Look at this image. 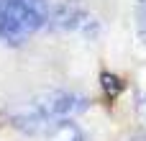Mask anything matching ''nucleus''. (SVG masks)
<instances>
[{"instance_id": "1", "label": "nucleus", "mask_w": 146, "mask_h": 141, "mask_svg": "<svg viewBox=\"0 0 146 141\" xmlns=\"http://www.w3.org/2000/svg\"><path fill=\"white\" fill-rule=\"evenodd\" d=\"M87 105H90V100L85 95L67 92V90H46L21 105H15L10 110V123L18 131L36 136V134L49 131L56 121L72 118L77 113L87 110Z\"/></svg>"}, {"instance_id": "2", "label": "nucleus", "mask_w": 146, "mask_h": 141, "mask_svg": "<svg viewBox=\"0 0 146 141\" xmlns=\"http://www.w3.org/2000/svg\"><path fill=\"white\" fill-rule=\"evenodd\" d=\"M36 28L33 18L18 0H3L0 5V39L5 44H23Z\"/></svg>"}, {"instance_id": "3", "label": "nucleus", "mask_w": 146, "mask_h": 141, "mask_svg": "<svg viewBox=\"0 0 146 141\" xmlns=\"http://www.w3.org/2000/svg\"><path fill=\"white\" fill-rule=\"evenodd\" d=\"M51 26L59 28V31H74V33H82L87 39L98 36L100 33V23H98V15H92L90 10L74 5V3H59L51 15H49Z\"/></svg>"}, {"instance_id": "4", "label": "nucleus", "mask_w": 146, "mask_h": 141, "mask_svg": "<svg viewBox=\"0 0 146 141\" xmlns=\"http://www.w3.org/2000/svg\"><path fill=\"white\" fill-rule=\"evenodd\" d=\"M49 141H87V139H85V131L74 121L62 118L49 128Z\"/></svg>"}, {"instance_id": "5", "label": "nucleus", "mask_w": 146, "mask_h": 141, "mask_svg": "<svg viewBox=\"0 0 146 141\" xmlns=\"http://www.w3.org/2000/svg\"><path fill=\"white\" fill-rule=\"evenodd\" d=\"M23 8H26V13L33 18V23H36V28H44L46 26V21H49V15H51V8H49V0H18Z\"/></svg>"}, {"instance_id": "6", "label": "nucleus", "mask_w": 146, "mask_h": 141, "mask_svg": "<svg viewBox=\"0 0 146 141\" xmlns=\"http://www.w3.org/2000/svg\"><path fill=\"white\" fill-rule=\"evenodd\" d=\"M100 87H103V92H105V98L108 100H115L121 92H123V80L118 77V74H110V72H103L100 74Z\"/></svg>"}, {"instance_id": "7", "label": "nucleus", "mask_w": 146, "mask_h": 141, "mask_svg": "<svg viewBox=\"0 0 146 141\" xmlns=\"http://www.w3.org/2000/svg\"><path fill=\"white\" fill-rule=\"evenodd\" d=\"M133 15H136V31H139L141 41L146 44V0H136V10H133Z\"/></svg>"}, {"instance_id": "8", "label": "nucleus", "mask_w": 146, "mask_h": 141, "mask_svg": "<svg viewBox=\"0 0 146 141\" xmlns=\"http://www.w3.org/2000/svg\"><path fill=\"white\" fill-rule=\"evenodd\" d=\"M136 113L141 116V118H146V80L139 85V92H136Z\"/></svg>"}, {"instance_id": "9", "label": "nucleus", "mask_w": 146, "mask_h": 141, "mask_svg": "<svg viewBox=\"0 0 146 141\" xmlns=\"http://www.w3.org/2000/svg\"><path fill=\"white\" fill-rule=\"evenodd\" d=\"M131 141H146V136H144V134H141V136H133V139H131Z\"/></svg>"}, {"instance_id": "10", "label": "nucleus", "mask_w": 146, "mask_h": 141, "mask_svg": "<svg viewBox=\"0 0 146 141\" xmlns=\"http://www.w3.org/2000/svg\"><path fill=\"white\" fill-rule=\"evenodd\" d=\"M0 5H3V0H0Z\"/></svg>"}]
</instances>
